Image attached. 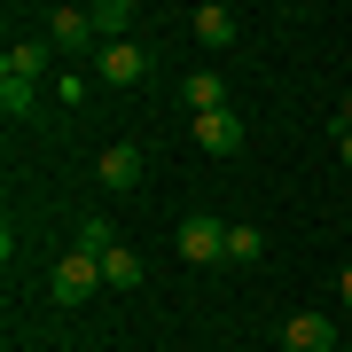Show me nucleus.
I'll return each instance as SVG.
<instances>
[{
  "mask_svg": "<svg viewBox=\"0 0 352 352\" xmlns=\"http://www.w3.org/2000/svg\"><path fill=\"white\" fill-rule=\"evenodd\" d=\"M173 243H180V258H188V266H204V274L227 266V219H212V212H188Z\"/></svg>",
  "mask_w": 352,
  "mask_h": 352,
  "instance_id": "obj_1",
  "label": "nucleus"
},
{
  "mask_svg": "<svg viewBox=\"0 0 352 352\" xmlns=\"http://www.w3.org/2000/svg\"><path fill=\"white\" fill-rule=\"evenodd\" d=\"M94 78L102 87H141L149 78V39H118V47L94 55Z\"/></svg>",
  "mask_w": 352,
  "mask_h": 352,
  "instance_id": "obj_2",
  "label": "nucleus"
},
{
  "mask_svg": "<svg viewBox=\"0 0 352 352\" xmlns=\"http://www.w3.org/2000/svg\"><path fill=\"white\" fill-rule=\"evenodd\" d=\"M39 24H47V47H63V55H87V47H102L94 8H47Z\"/></svg>",
  "mask_w": 352,
  "mask_h": 352,
  "instance_id": "obj_3",
  "label": "nucleus"
},
{
  "mask_svg": "<svg viewBox=\"0 0 352 352\" xmlns=\"http://www.w3.org/2000/svg\"><path fill=\"white\" fill-rule=\"evenodd\" d=\"M47 289H55V305H87L94 289H110V282H102V258H87V251H71L63 266H55V282H47Z\"/></svg>",
  "mask_w": 352,
  "mask_h": 352,
  "instance_id": "obj_4",
  "label": "nucleus"
},
{
  "mask_svg": "<svg viewBox=\"0 0 352 352\" xmlns=\"http://www.w3.org/2000/svg\"><path fill=\"white\" fill-rule=\"evenodd\" d=\"M94 173H102V188H110V196H133V188H141V173H149V157H141L133 141H110Z\"/></svg>",
  "mask_w": 352,
  "mask_h": 352,
  "instance_id": "obj_5",
  "label": "nucleus"
},
{
  "mask_svg": "<svg viewBox=\"0 0 352 352\" xmlns=\"http://www.w3.org/2000/svg\"><path fill=\"white\" fill-rule=\"evenodd\" d=\"M39 71H47V39H8V55H0V87H39Z\"/></svg>",
  "mask_w": 352,
  "mask_h": 352,
  "instance_id": "obj_6",
  "label": "nucleus"
},
{
  "mask_svg": "<svg viewBox=\"0 0 352 352\" xmlns=\"http://www.w3.org/2000/svg\"><path fill=\"white\" fill-rule=\"evenodd\" d=\"M188 32L204 39V47H235V39H243V16L227 8V0H204V8L188 16Z\"/></svg>",
  "mask_w": 352,
  "mask_h": 352,
  "instance_id": "obj_7",
  "label": "nucleus"
},
{
  "mask_svg": "<svg viewBox=\"0 0 352 352\" xmlns=\"http://www.w3.org/2000/svg\"><path fill=\"white\" fill-rule=\"evenodd\" d=\"M196 149H204V157H235V149H243V118H235V110H204V118H196Z\"/></svg>",
  "mask_w": 352,
  "mask_h": 352,
  "instance_id": "obj_8",
  "label": "nucleus"
},
{
  "mask_svg": "<svg viewBox=\"0 0 352 352\" xmlns=\"http://www.w3.org/2000/svg\"><path fill=\"white\" fill-rule=\"evenodd\" d=\"M282 352H337L329 314H289V321H282Z\"/></svg>",
  "mask_w": 352,
  "mask_h": 352,
  "instance_id": "obj_9",
  "label": "nucleus"
},
{
  "mask_svg": "<svg viewBox=\"0 0 352 352\" xmlns=\"http://www.w3.org/2000/svg\"><path fill=\"white\" fill-rule=\"evenodd\" d=\"M180 102H188V118H204V110H227V78H212V71L180 78Z\"/></svg>",
  "mask_w": 352,
  "mask_h": 352,
  "instance_id": "obj_10",
  "label": "nucleus"
},
{
  "mask_svg": "<svg viewBox=\"0 0 352 352\" xmlns=\"http://www.w3.org/2000/svg\"><path fill=\"white\" fill-rule=\"evenodd\" d=\"M78 251H87V258H110L118 251V227L102 219V212H87V219H78Z\"/></svg>",
  "mask_w": 352,
  "mask_h": 352,
  "instance_id": "obj_11",
  "label": "nucleus"
},
{
  "mask_svg": "<svg viewBox=\"0 0 352 352\" xmlns=\"http://www.w3.org/2000/svg\"><path fill=\"white\" fill-rule=\"evenodd\" d=\"M102 282H110V289H141V251H126V243H118V251L102 258Z\"/></svg>",
  "mask_w": 352,
  "mask_h": 352,
  "instance_id": "obj_12",
  "label": "nucleus"
},
{
  "mask_svg": "<svg viewBox=\"0 0 352 352\" xmlns=\"http://www.w3.org/2000/svg\"><path fill=\"white\" fill-rule=\"evenodd\" d=\"M266 258V235L258 227H227V266H258Z\"/></svg>",
  "mask_w": 352,
  "mask_h": 352,
  "instance_id": "obj_13",
  "label": "nucleus"
},
{
  "mask_svg": "<svg viewBox=\"0 0 352 352\" xmlns=\"http://www.w3.org/2000/svg\"><path fill=\"white\" fill-rule=\"evenodd\" d=\"M126 24H133V8H126V0H102V8H94V32H102V47H118V39H126Z\"/></svg>",
  "mask_w": 352,
  "mask_h": 352,
  "instance_id": "obj_14",
  "label": "nucleus"
},
{
  "mask_svg": "<svg viewBox=\"0 0 352 352\" xmlns=\"http://www.w3.org/2000/svg\"><path fill=\"white\" fill-rule=\"evenodd\" d=\"M87 94H94L87 71H63V78H55V102H63V110H87Z\"/></svg>",
  "mask_w": 352,
  "mask_h": 352,
  "instance_id": "obj_15",
  "label": "nucleus"
},
{
  "mask_svg": "<svg viewBox=\"0 0 352 352\" xmlns=\"http://www.w3.org/2000/svg\"><path fill=\"white\" fill-rule=\"evenodd\" d=\"M0 110H8V118H32V87H0Z\"/></svg>",
  "mask_w": 352,
  "mask_h": 352,
  "instance_id": "obj_16",
  "label": "nucleus"
},
{
  "mask_svg": "<svg viewBox=\"0 0 352 352\" xmlns=\"http://www.w3.org/2000/svg\"><path fill=\"white\" fill-rule=\"evenodd\" d=\"M337 157H344V173H352V126H337Z\"/></svg>",
  "mask_w": 352,
  "mask_h": 352,
  "instance_id": "obj_17",
  "label": "nucleus"
},
{
  "mask_svg": "<svg viewBox=\"0 0 352 352\" xmlns=\"http://www.w3.org/2000/svg\"><path fill=\"white\" fill-rule=\"evenodd\" d=\"M337 298H344V305H352V266H344V274H337Z\"/></svg>",
  "mask_w": 352,
  "mask_h": 352,
  "instance_id": "obj_18",
  "label": "nucleus"
},
{
  "mask_svg": "<svg viewBox=\"0 0 352 352\" xmlns=\"http://www.w3.org/2000/svg\"><path fill=\"white\" fill-rule=\"evenodd\" d=\"M337 126H352V94H344V110H337Z\"/></svg>",
  "mask_w": 352,
  "mask_h": 352,
  "instance_id": "obj_19",
  "label": "nucleus"
}]
</instances>
